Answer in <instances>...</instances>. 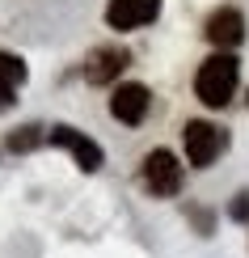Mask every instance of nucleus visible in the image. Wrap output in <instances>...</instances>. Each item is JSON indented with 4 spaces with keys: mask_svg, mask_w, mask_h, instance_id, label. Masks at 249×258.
<instances>
[{
    "mask_svg": "<svg viewBox=\"0 0 249 258\" xmlns=\"http://www.w3.org/2000/svg\"><path fill=\"white\" fill-rule=\"evenodd\" d=\"M160 17V0H110L106 5V21L114 30H139Z\"/></svg>",
    "mask_w": 249,
    "mask_h": 258,
    "instance_id": "nucleus-5",
    "label": "nucleus"
},
{
    "mask_svg": "<svg viewBox=\"0 0 249 258\" xmlns=\"http://www.w3.org/2000/svg\"><path fill=\"white\" fill-rule=\"evenodd\" d=\"M38 140H42L38 127H17V132L9 136V148H13V153H26V148H34Z\"/></svg>",
    "mask_w": 249,
    "mask_h": 258,
    "instance_id": "nucleus-10",
    "label": "nucleus"
},
{
    "mask_svg": "<svg viewBox=\"0 0 249 258\" xmlns=\"http://www.w3.org/2000/svg\"><path fill=\"white\" fill-rule=\"evenodd\" d=\"M236 81H241V63H236L232 51H220V55L203 59L199 77H194V93H199V102H203V106L220 110V106H228V102H232Z\"/></svg>",
    "mask_w": 249,
    "mask_h": 258,
    "instance_id": "nucleus-1",
    "label": "nucleus"
},
{
    "mask_svg": "<svg viewBox=\"0 0 249 258\" xmlns=\"http://www.w3.org/2000/svg\"><path fill=\"white\" fill-rule=\"evenodd\" d=\"M127 51L123 47H97L93 55H89V63H85V77H89L93 85H106V81H114L118 72L127 68Z\"/></svg>",
    "mask_w": 249,
    "mask_h": 258,
    "instance_id": "nucleus-8",
    "label": "nucleus"
},
{
    "mask_svg": "<svg viewBox=\"0 0 249 258\" xmlns=\"http://www.w3.org/2000/svg\"><path fill=\"white\" fill-rule=\"evenodd\" d=\"M139 178H144V186L152 190L156 199H169L182 190V161L169 153V148H152V153L144 157V169H139Z\"/></svg>",
    "mask_w": 249,
    "mask_h": 258,
    "instance_id": "nucleus-3",
    "label": "nucleus"
},
{
    "mask_svg": "<svg viewBox=\"0 0 249 258\" xmlns=\"http://www.w3.org/2000/svg\"><path fill=\"white\" fill-rule=\"evenodd\" d=\"M21 81H26V63L17 55H9V51H0V110L13 106V93H17Z\"/></svg>",
    "mask_w": 249,
    "mask_h": 258,
    "instance_id": "nucleus-9",
    "label": "nucleus"
},
{
    "mask_svg": "<svg viewBox=\"0 0 249 258\" xmlns=\"http://www.w3.org/2000/svg\"><path fill=\"white\" fill-rule=\"evenodd\" d=\"M228 216H232V220H249V190H241V195L232 199V208H228Z\"/></svg>",
    "mask_w": 249,
    "mask_h": 258,
    "instance_id": "nucleus-11",
    "label": "nucleus"
},
{
    "mask_svg": "<svg viewBox=\"0 0 249 258\" xmlns=\"http://www.w3.org/2000/svg\"><path fill=\"white\" fill-rule=\"evenodd\" d=\"M203 34H207L211 47H220V51H232L236 42L245 38V17H241V9H215V13L207 17V26H203Z\"/></svg>",
    "mask_w": 249,
    "mask_h": 258,
    "instance_id": "nucleus-6",
    "label": "nucleus"
},
{
    "mask_svg": "<svg viewBox=\"0 0 249 258\" xmlns=\"http://www.w3.org/2000/svg\"><path fill=\"white\" fill-rule=\"evenodd\" d=\"M182 144H186V161L194 169H207L215 157L224 153V144H228V136H224V127L215 123H203V119H190L182 127Z\"/></svg>",
    "mask_w": 249,
    "mask_h": 258,
    "instance_id": "nucleus-2",
    "label": "nucleus"
},
{
    "mask_svg": "<svg viewBox=\"0 0 249 258\" xmlns=\"http://www.w3.org/2000/svg\"><path fill=\"white\" fill-rule=\"evenodd\" d=\"M51 144H59V148H68L72 157H76V165L85 169V174H93V169H102V148L93 144L89 136H80L76 127H51Z\"/></svg>",
    "mask_w": 249,
    "mask_h": 258,
    "instance_id": "nucleus-7",
    "label": "nucleus"
},
{
    "mask_svg": "<svg viewBox=\"0 0 249 258\" xmlns=\"http://www.w3.org/2000/svg\"><path fill=\"white\" fill-rule=\"evenodd\" d=\"M148 106H152V93H148L144 85H135V81H127V85H114V93H110V114H114L118 123H127V127L144 123Z\"/></svg>",
    "mask_w": 249,
    "mask_h": 258,
    "instance_id": "nucleus-4",
    "label": "nucleus"
}]
</instances>
